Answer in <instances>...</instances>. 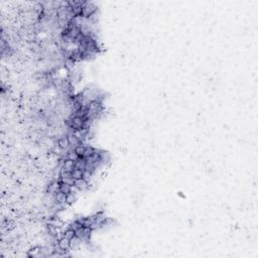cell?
<instances>
[{"label":"cell","mask_w":258,"mask_h":258,"mask_svg":"<svg viewBox=\"0 0 258 258\" xmlns=\"http://www.w3.org/2000/svg\"><path fill=\"white\" fill-rule=\"evenodd\" d=\"M74 150L76 151V153H77L79 156L83 157L84 153H85V150H86V145L84 143H81V144H79L77 147H75Z\"/></svg>","instance_id":"11"},{"label":"cell","mask_w":258,"mask_h":258,"mask_svg":"<svg viewBox=\"0 0 258 258\" xmlns=\"http://www.w3.org/2000/svg\"><path fill=\"white\" fill-rule=\"evenodd\" d=\"M54 201L57 204L61 205H66L67 204V195L64 194L63 192H58L56 195L54 196Z\"/></svg>","instance_id":"5"},{"label":"cell","mask_w":258,"mask_h":258,"mask_svg":"<svg viewBox=\"0 0 258 258\" xmlns=\"http://www.w3.org/2000/svg\"><path fill=\"white\" fill-rule=\"evenodd\" d=\"M74 187L77 189L78 191H86L89 188V183L84 178H81V180H77L75 181V185Z\"/></svg>","instance_id":"6"},{"label":"cell","mask_w":258,"mask_h":258,"mask_svg":"<svg viewBox=\"0 0 258 258\" xmlns=\"http://www.w3.org/2000/svg\"><path fill=\"white\" fill-rule=\"evenodd\" d=\"M77 168H81V170H85V167H86V160L84 157H80L79 159L76 161V166Z\"/></svg>","instance_id":"15"},{"label":"cell","mask_w":258,"mask_h":258,"mask_svg":"<svg viewBox=\"0 0 258 258\" xmlns=\"http://www.w3.org/2000/svg\"><path fill=\"white\" fill-rule=\"evenodd\" d=\"M58 147H60L61 149H63V150L68 149L69 147H70V142H69L68 135H63V136H62L61 138L58 139Z\"/></svg>","instance_id":"7"},{"label":"cell","mask_w":258,"mask_h":258,"mask_svg":"<svg viewBox=\"0 0 258 258\" xmlns=\"http://www.w3.org/2000/svg\"><path fill=\"white\" fill-rule=\"evenodd\" d=\"M76 200H77V196H76V193H73V191L67 195V205L74 204Z\"/></svg>","instance_id":"13"},{"label":"cell","mask_w":258,"mask_h":258,"mask_svg":"<svg viewBox=\"0 0 258 258\" xmlns=\"http://www.w3.org/2000/svg\"><path fill=\"white\" fill-rule=\"evenodd\" d=\"M75 235H76V237H78V238H80V239L83 238L85 236V227H81V228L76 230Z\"/></svg>","instance_id":"17"},{"label":"cell","mask_w":258,"mask_h":258,"mask_svg":"<svg viewBox=\"0 0 258 258\" xmlns=\"http://www.w3.org/2000/svg\"><path fill=\"white\" fill-rule=\"evenodd\" d=\"M84 173L85 170H81V168H77L75 167L73 171H72V177L75 181L77 180H81V178H84Z\"/></svg>","instance_id":"8"},{"label":"cell","mask_w":258,"mask_h":258,"mask_svg":"<svg viewBox=\"0 0 258 258\" xmlns=\"http://www.w3.org/2000/svg\"><path fill=\"white\" fill-rule=\"evenodd\" d=\"M58 192H60V181H54L47 185V193L49 195L54 196Z\"/></svg>","instance_id":"3"},{"label":"cell","mask_w":258,"mask_h":258,"mask_svg":"<svg viewBox=\"0 0 258 258\" xmlns=\"http://www.w3.org/2000/svg\"><path fill=\"white\" fill-rule=\"evenodd\" d=\"M60 191L61 192H63L64 194H70V193L73 191V187L70 185H68V184H65V183H62V181H60Z\"/></svg>","instance_id":"9"},{"label":"cell","mask_w":258,"mask_h":258,"mask_svg":"<svg viewBox=\"0 0 258 258\" xmlns=\"http://www.w3.org/2000/svg\"><path fill=\"white\" fill-rule=\"evenodd\" d=\"M63 236L66 237V238H68L69 240H72V239H73L74 237L76 236V235H75V231H74L73 229L69 228V229H67L66 231L63 233Z\"/></svg>","instance_id":"14"},{"label":"cell","mask_w":258,"mask_h":258,"mask_svg":"<svg viewBox=\"0 0 258 258\" xmlns=\"http://www.w3.org/2000/svg\"><path fill=\"white\" fill-rule=\"evenodd\" d=\"M76 166V161L72 160V159H69V158H66L65 160H63V163H62L61 168L64 170H67V171H70L72 173L73 170Z\"/></svg>","instance_id":"4"},{"label":"cell","mask_w":258,"mask_h":258,"mask_svg":"<svg viewBox=\"0 0 258 258\" xmlns=\"http://www.w3.org/2000/svg\"><path fill=\"white\" fill-rule=\"evenodd\" d=\"M60 181H62V183H65V184H68V185H72V187H74V185H75V181H76L73 178V177H71V178H60Z\"/></svg>","instance_id":"16"},{"label":"cell","mask_w":258,"mask_h":258,"mask_svg":"<svg viewBox=\"0 0 258 258\" xmlns=\"http://www.w3.org/2000/svg\"><path fill=\"white\" fill-rule=\"evenodd\" d=\"M95 152H96V148H94V147L91 146V145H86V150H85V153H84L83 157L84 158L89 157V156L93 155Z\"/></svg>","instance_id":"12"},{"label":"cell","mask_w":258,"mask_h":258,"mask_svg":"<svg viewBox=\"0 0 258 258\" xmlns=\"http://www.w3.org/2000/svg\"><path fill=\"white\" fill-rule=\"evenodd\" d=\"M58 247L61 250H63L64 252H66L71 248V240H69L66 237L62 236L60 239L58 240Z\"/></svg>","instance_id":"2"},{"label":"cell","mask_w":258,"mask_h":258,"mask_svg":"<svg viewBox=\"0 0 258 258\" xmlns=\"http://www.w3.org/2000/svg\"><path fill=\"white\" fill-rule=\"evenodd\" d=\"M66 158H69V159H72V160H74V161H77L79 158H80V156H79L78 154L76 153V151L74 149H69L67 151Z\"/></svg>","instance_id":"10"},{"label":"cell","mask_w":258,"mask_h":258,"mask_svg":"<svg viewBox=\"0 0 258 258\" xmlns=\"http://www.w3.org/2000/svg\"><path fill=\"white\" fill-rule=\"evenodd\" d=\"M96 11H97V6L92 2H85L83 5V11H82V17L84 18H90L91 16L95 15Z\"/></svg>","instance_id":"1"}]
</instances>
